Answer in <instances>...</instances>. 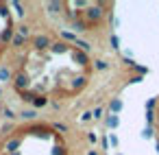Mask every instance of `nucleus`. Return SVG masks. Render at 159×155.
Here are the masks:
<instances>
[{"label":"nucleus","instance_id":"obj_1","mask_svg":"<svg viewBox=\"0 0 159 155\" xmlns=\"http://www.w3.org/2000/svg\"><path fill=\"white\" fill-rule=\"evenodd\" d=\"M102 16H105V11H102L100 5H96V7H87V11H85V18H87L89 22H98V20H102Z\"/></svg>","mask_w":159,"mask_h":155},{"label":"nucleus","instance_id":"obj_2","mask_svg":"<svg viewBox=\"0 0 159 155\" xmlns=\"http://www.w3.org/2000/svg\"><path fill=\"white\" fill-rule=\"evenodd\" d=\"M33 44H35V48H37V50H44V48H48V46H50V37H46V35H35Z\"/></svg>","mask_w":159,"mask_h":155},{"label":"nucleus","instance_id":"obj_3","mask_svg":"<svg viewBox=\"0 0 159 155\" xmlns=\"http://www.w3.org/2000/svg\"><path fill=\"white\" fill-rule=\"evenodd\" d=\"M13 85H16V90H24V87L29 85V77L20 72V74L16 77V81H13Z\"/></svg>","mask_w":159,"mask_h":155},{"label":"nucleus","instance_id":"obj_4","mask_svg":"<svg viewBox=\"0 0 159 155\" xmlns=\"http://www.w3.org/2000/svg\"><path fill=\"white\" fill-rule=\"evenodd\" d=\"M72 59H74L76 63H81V66L87 63V55H85V53H79V50H72Z\"/></svg>","mask_w":159,"mask_h":155},{"label":"nucleus","instance_id":"obj_5","mask_svg":"<svg viewBox=\"0 0 159 155\" xmlns=\"http://www.w3.org/2000/svg\"><path fill=\"white\" fill-rule=\"evenodd\" d=\"M105 124H107L109 129H116V127L120 124V118H118L116 114H109V116H107V120H105Z\"/></svg>","mask_w":159,"mask_h":155},{"label":"nucleus","instance_id":"obj_6","mask_svg":"<svg viewBox=\"0 0 159 155\" xmlns=\"http://www.w3.org/2000/svg\"><path fill=\"white\" fill-rule=\"evenodd\" d=\"M46 9H48L50 13H59V11L63 9V2H59V0H55V2H48V5H46Z\"/></svg>","mask_w":159,"mask_h":155},{"label":"nucleus","instance_id":"obj_7","mask_svg":"<svg viewBox=\"0 0 159 155\" xmlns=\"http://www.w3.org/2000/svg\"><path fill=\"white\" fill-rule=\"evenodd\" d=\"M109 109H111V114L118 116V111H122V101H120V98H113V101L109 103Z\"/></svg>","mask_w":159,"mask_h":155},{"label":"nucleus","instance_id":"obj_8","mask_svg":"<svg viewBox=\"0 0 159 155\" xmlns=\"http://www.w3.org/2000/svg\"><path fill=\"white\" fill-rule=\"evenodd\" d=\"M50 48H52V53H57V55H61V53H66V50H68V44H63V42H59V44H50Z\"/></svg>","mask_w":159,"mask_h":155},{"label":"nucleus","instance_id":"obj_9","mask_svg":"<svg viewBox=\"0 0 159 155\" xmlns=\"http://www.w3.org/2000/svg\"><path fill=\"white\" fill-rule=\"evenodd\" d=\"M18 148H20V138H13V140H9V142H7V151H11V153H13V151H18Z\"/></svg>","mask_w":159,"mask_h":155},{"label":"nucleus","instance_id":"obj_10","mask_svg":"<svg viewBox=\"0 0 159 155\" xmlns=\"http://www.w3.org/2000/svg\"><path fill=\"white\" fill-rule=\"evenodd\" d=\"M31 103H33V107H44L48 101H46L44 96H33V98H31Z\"/></svg>","mask_w":159,"mask_h":155},{"label":"nucleus","instance_id":"obj_11","mask_svg":"<svg viewBox=\"0 0 159 155\" xmlns=\"http://www.w3.org/2000/svg\"><path fill=\"white\" fill-rule=\"evenodd\" d=\"M20 116H22L24 120H33V118L37 116V111H35V109H24V111H22Z\"/></svg>","mask_w":159,"mask_h":155},{"label":"nucleus","instance_id":"obj_12","mask_svg":"<svg viewBox=\"0 0 159 155\" xmlns=\"http://www.w3.org/2000/svg\"><path fill=\"white\" fill-rule=\"evenodd\" d=\"M11 37H13V31L11 29H5L2 35H0V42H11Z\"/></svg>","mask_w":159,"mask_h":155},{"label":"nucleus","instance_id":"obj_13","mask_svg":"<svg viewBox=\"0 0 159 155\" xmlns=\"http://www.w3.org/2000/svg\"><path fill=\"white\" fill-rule=\"evenodd\" d=\"M11 44H13V46H22V44H24V37H22V35H18V33H13Z\"/></svg>","mask_w":159,"mask_h":155},{"label":"nucleus","instance_id":"obj_14","mask_svg":"<svg viewBox=\"0 0 159 155\" xmlns=\"http://www.w3.org/2000/svg\"><path fill=\"white\" fill-rule=\"evenodd\" d=\"M76 46H79L83 53H89V50H92V46H89L87 42H83V40H76Z\"/></svg>","mask_w":159,"mask_h":155},{"label":"nucleus","instance_id":"obj_15","mask_svg":"<svg viewBox=\"0 0 159 155\" xmlns=\"http://www.w3.org/2000/svg\"><path fill=\"white\" fill-rule=\"evenodd\" d=\"M11 7L16 9V13H18V18H22V16H24V7H22V2H13Z\"/></svg>","mask_w":159,"mask_h":155},{"label":"nucleus","instance_id":"obj_16","mask_svg":"<svg viewBox=\"0 0 159 155\" xmlns=\"http://www.w3.org/2000/svg\"><path fill=\"white\" fill-rule=\"evenodd\" d=\"M29 33H31V31H29V26H26V24H22V26H18V35H22L24 40L29 37Z\"/></svg>","mask_w":159,"mask_h":155},{"label":"nucleus","instance_id":"obj_17","mask_svg":"<svg viewBox=\"0 0 159 155\" xmlns=\"http://www.w3.org/2000/svg\"><path fill=\"white\" fill-rule=\"evenodd\" d=\"M9 77H11L9 68H0V81H9Z\"/></svg>","mask_w":159,"mask_h":155},{"label":"nucleus","instance_id":"obj_18","mask_svg":"<svg viewBox=\"0 0 159 155\" xmlns=\"http://www.w3.org/2000/svg\"><path fill=\"white\" fill-rule=\"evenodd\" d=\"M61 37H63V40H68V42H76V35H74V33H70V31H63V33H61Z\"/></svg>","mask_w":159,"mask_h":155},{"label":"nucleus","instance_id":"obj_19","mask_svg":"<svg viewBox=\"0 0 159 155\" xmlns=\"http://www.w3.org/2000/svg\"><path fill=\"white\" fill-rule=\"evenodd\" d=\"M94 66H96V70H107V68H109V63H107V61H102V59L94 61Z\"/></svg>","mask_w":159,"mask_h":155},{"label":"nucleus","instance_id":"obj_20","mask_svg":"<svg viewBox=\"0 0 159 155\" xmlns=\"http://www.w3.org/2000/svg\"><path fill=\"white\" fill-rule=\"evenodd\" d=\"M85 81H87L85 77H79V79L74 81V87H76V90H79V87H83V85H85Z\"/></svg>","mask_w":159,"mask_h":155},{"label":"nucleus","instance_id":"obj_21","mask_svg":"<svg viewBox=\"0 0 159 155\" xmlns=\"http://www.w3.org/2000/svg\"><path fill=\"white\" fill-rule=\"evenodd\" d=\"M152 120H155V114H152V109H148V111H146V122H148V127L152 124Z\"/></svg>","mask_w":159,"mask_h":155},{"label":"nucleus","instance_id":"obj_22","mask_svg":"<svg viewBox=\"0 0 159 155\" xmlns=\"http://www.w3.org/2000/svg\"><path fill=\"white\" fill-rule=\"evenodd\" d=\"M142 138H146V140H148V138H152V127H146V129L142 131Z\"/></svg>","mask_w":159,"mask_h":155},{"label":"nucleus","instance_id":"obj_23","mask_svg":"<svg viewBox=\"0 0 159 155\" xmlns=\"http://www.w3.org/2000/svg\"><path fill=\"white\" fill-rule=\"evenodd\" d=\"M85 26H87L85 22H74V31H79V33H81V31H85Z\"/></svg>","mask_w":159,"mask_h":155},{"label":"nucleus","instance_id":"obj_24","mask_svg":"<svg viewBox=\"0 0 159 155\" xmlns=\"http://www.w3.org/2000/svg\"><path fill=\"white\" fill-rule=\"evenodd\" d=\"M92 118H102V107H96L92 111Z\"/></svg>","mask_w":159,"mask_h":155},{"label":"nucleus","instance_id":"obj_25","mask_svg":"<svg viewBox=\"0 0 159 155\" xmlns=\"http://www.w3.org/2000/svg\"><path fill=\"white\" fill-rule=\"evenodd\" d=\"M109 42H111V46H113V48H120V40H118L116 35H111V40H109Z\"/></svg>","mask_w":159,"mask_h":155},{"label":"nucleus","instance_id":"obj_26","mask_svg":"<svg viewBox=\"0 0 159 155\" xmlns=\"http://www.w3.org/2000/svg\"><path fill=\"white\" fill-rule=\"evenodd\" d=\"M0 16H2V18H9V9H7L5 5H0Z\"/></svg>","mask_w":159,"mask_h":155},{"label":"nucleus","instance_id":"obj_27","mask_svg":"<svg viewBox=\"0 0 159 155\" xmlns=\"http://www.w3.org/2000/svg\"><path fill=\"white\" fill-rule=\"evenodd\" d=\"M81 120H85V122H87V120H92V111H83V116H81Z\"/></svg>","mask_w":159,"mask_h":155},{"label":"nucleus","instance_id":"obj_28","mask_svg":"<svg viewBox=\"0 0 159 155\" xmlns=\"http://www.w3.org/2000/svg\"><path fill=\"white\" fill-rule=\"evenodd\" d=\"M52 155H63V148H61V146H55V148H52Z\"/></svg>","mask_w":159,"mask_h":155},{"label":"nucleus","instance_id":"obj_29","mask_svg":"<svg viewBox=\"0 0 159 155\" xmlns=\"http://www.w3.org/2000/svg\"><path fill=\"white\" fill-rule=\"evenodd\" d=\"M66 16H68L70 20H74V18H76V11H72V9H70V11H66Z\"/></svg>","mask_w":159,"mask_h":155},{"label":"nucleus","instance_id":"obj_30","mask_svg":"<svg viewBox=\"0 0 159 155\" xmlns=\"http://www.w3.org/2000/svg\"><path fill=\"white\" fill-rule=\"evenodd\" d=\"M5 118H9V120H11V118H16V116H13V111H11V109H5Z\"/></svg>","mask_w":159,"mask_h":155},{"label":"nucleus","instance_id":"obj_31","mask_svg":"<svg viewBox=\"0 0 159 155\" xmlns=\"http://www.w3.org/2000/svg\"><path fill=\"white\" fill-rule=\"evenodd\" d=\"M109 144H113V146H118V135H111V138H109Z\"/></svg>","mask_w":159,"mask_h":155},{"label":"nucleus","instance_id":"obj_32","mask_svg":"<svg viewBox=\"0 0 159 155\" xmlns=\"http://www.w3.org/2000/svg\"><path fill=\"white\" fill-rule=\"evenodd\" d=\"M100 144H102V148H105V151L109 148V140H107V138H102V140H100Z\"/></svg>","mask_w":159,"mask_h":155},{"label":"nucleus","instance_id":"obj_33","mask_svg":"<svg viewBox=\"0 0 159 155\" xmlns=\"http://www.w3.org/2000/svg\"><path fill=\"white\" fill-rule=\"evenodd\" d=\"M135 70H137L139 74H146V72H148V70H146V68H142V66H135Z\"/></svg>","mask_w":159,"mask_h":155},{"label":"nucleus","instance_id":"obj_34","mask_svg":"<svg viewBox=\"0 0 159 155\" xmlns=\"http://www.w3.org/2000/svg\"><path fill=\"white\" fill-rule=\"evenodd\" d=\"M146 107H148V109H152V107H155V98H150V101L146 103Z\"/></svg>","mask_w":159,"mask_h":155},{"label":"nucleus","instance_id":"obj_35","mask_svg":"<svg viewBox=\"0 0 159 155\" xmlns=\"http://www.w3.org/2000/svg\"><path fill=\"white\" fill-rule=\"evenodd\" d=\"M87 140L89 142H96V133H87Z\"/></svg>","mask_w":159,"mask_h":155},{"label":"nucleus","instance_id":"obj_36","mask_svg":"<svg viewBox=\"0 0 159 155\" xmlns=\"http://www.w3.org/2000/svg\"><path fill=\"white\" fill-rule=\"evenodd\" d=\"M87 155H98V153L96 151H87Z\"/></svg>","mask_w":159,"mask_h":155},{"label":"nucleus","instance_id":"obj_37","mask_svg":"<svg viewBox=\"0 0 159 155\" xmlns=\"http://www.w3.org/2000/svg\"><path fill=\"white\" fill-rule=\"evenodd\" d=\"M155 148H157V153H159V142H157V144H155Z\"/></svg>","mask_w":159,"mask_h":155},{"label":"nucleus","instance_id":"obj_38","mask_svg":"<svg viewBox=\"0 0 159 155\" xmlns=\"http://www.w3.org/2000/svg\"><path fill=\"white\" fill-rule=\"evenodd\" d=\"M11 155H20V153H18V151H13V153H11Z\"/></svg>","mask_w":159,"mask_h":155}]
</instances>
